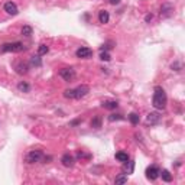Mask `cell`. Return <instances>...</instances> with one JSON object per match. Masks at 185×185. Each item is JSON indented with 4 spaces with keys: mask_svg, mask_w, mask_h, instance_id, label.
I'll return each instance as SVG.
<instances>
[{
    "mask_svg": "<svg viewBox=\"0 0 185 185\" xmlns=\"http://www.w3.org/2000/svg\"><path fill=\"white\" fill-rule=\"evenodd\" d=\"M123 119H124V117L122 116V114H111V116L109 117L110 122H116V120H123Z\"/></svg>",
    "mask_w": 185,
    "mask_h": 185,
    "instance_id": "obj_26",
    "label": "cell"
},
{
    "mask_svg": "<svg viewBox=\"0 0 185 185\" xmlns=\"http://www.w3.org/2000/svg\"><path fill=\"white\" fill-rule=\"evenodd\" d=\"M25 49H26V46H25L22 42L5 43V45H2V48H0L2 52H22V51H25Z\"/></svg>",
    "mask_w": 185,
    "mask_h": 185,
    "instance_id": "obj_2",
    "label": "cell"
},
{
    "mask_svg": "<svg viewBox=\"0 0 185 185\" xmlns=\"http://www.w3.org/2000/svg\"><path fill=\"white\" fill-rule=\"evenodd\" d=\"M116 159L119 162H123V163H126V162L129 161V155L126 152H117L116 153Z\"/></svg>",
    "mask_w": 185,
    "mask_h": 185,
    "instance_id": "obj_17",
    "label": "cell"
},
{
    "mask_svg": "<svg viewBox=\"0 0 185 185\" xmlns=\"http://www.w3.org/2000/svg\"><path fill=\"white\" fill-rule=\"evenodd\" d=\"M16 72L18 74H26L28 72V70H29V66L26 65V64H23V62H19V64H16Z\"/></svg>",
    "mask_w": 185,
    "mask_h": 185,
    "instance_id": "obj_14",
    "label": "cell"
},
{
    "mask_svg": "<svg viewBox=\"0 0 185 185\" xmlns=\"http://www.w3.org/2000/svg\"><path fill=\"white\" fill-rule=\"evenodd\" d=\"M126 163H127V165H126V172H127V175L129 174H132L133 172V168H135V162L133 161H130V162H126Z\"/></svg>",
    "mask_w": 185,
    "mask_h": 185,
    "instance_id": "obj_25",
    "label": "cell"
},
{
    "mask_svg": "<svg viewBox=\"0 0 185 185\" xmlns=\"http://www.w3.org/2000/svg\"><path fill=\"white\" fill-rule=\"evenodd\" d=\"M110 2V5H119L120 3V0H109Z\"/></svg>",
    "mask_w": 185,
    "mask_h": 185,
    "instance_id": "obj_30",
    "label": "cell"
},
{
    "mask_svg": "<svg viewBox=\"0 0 185 185\" xmlns=\"http://www.w3.org/2000/svg\"><path fill=\"white\" fill-rule=\"evenodd\" d=\"M159 172H161V169L158 168V166L152 165V166H149L146 169V178L149 181H155L159 178Z\"/></svg>",
    "mask_w": 185,
    "mask_h": 185,
    "instance_id": "obj_5",
    "label": "cell"
},
{
    "mask_svg": "<svg viewBox=\"0 0 185 185\" xmlns=\"http://www.w3.org/2000/svg\"><path fill=\"white\" fill-rule=\"evenodd\" d=\"M171 68H172V70H175V71H179V70H181V64H179V62H175V64H172V65H171Z\"/></svg>",
    "mask_w": 185,
    "mask_h": 185,
    "instance_id": "obj_28",
    "label": "cell"
},
{
    "mask_svg": "<svg viewBox=\"0 0 185 185\" xmlns=\"http://www.w3.org/2000/svg\"><path fill=\"white\" fill-rule=\"evenodd\" d=\"M77 58H82V59H87V58H90L91 55H93V49H90V48L87 46H81L77 49L75 52Z\"/></svg>",
    "mask_w": 185,
    "mask_h": 185,
    "instance_id": "obj_7",
    "label": "cell"
},
{
    "mask_svg": "<svg viewBox=\"0 0 185 185\" xmlns=\"http://www.w3.org/2000/svg\"><path fill=\"white\" fill-rule=\"evenodd\" d=\"M127 119L132 124H138L139 122H140V117H139V114H136V113H130L127 116Z\"/></svg>",
    "mask_w": 185,
    "mask_h": 185,
    "instance_id": "obj_18",
    "label": "cell"
},
{
    "mask_svg": "<svg viewBox=\"0 0 185 185\" xmlns=\"http://www.w3.org/2000/svg\"><path fill=\"white\" fill-rule=\"evenodd\" d=\"M100 59H101V61H110L109 52H101L100 54Z\"/></svg>",
    "mask_w": 185,
    "mask_h": 185,
    "instance_id": "obj_27",
    "label": "cell"
},
{
    "mask_svg": "<svg viewBox=\"0 0 185 185\" xmlns=\"http://www.w3.org/2000/svg\"><path fill=\"white\" fill-rule=\"evenodd\" d=\"M174 14V6L171 3H163L161 6V16L162 18H171Z\"/></svg>",
    "mask_w": 185,
    "mask_h": 185,
    "instance_id": "obj_9",
    "label": "cell"
},
{
    "mask_svg": "<svg viewBox=\"0 0 185 185\" xmlns=\"http://www.w3.org/2000/svg\"><path fill=\"white\" fill-rule=\"evenodd\" d=\"M64 97H65V99H75V93H74V88H68V90L64 91Z\"/></svg>",
    "mask_w": 185,
    "mask_h": 185,
    "instance_id": "obj_22",
    "label": "cell"
},
{
    "mask_svg": "<svg viewBox=\"0 0 185 185\" xmlns=\"http://www.w3.org/2000/svg\"><path fill=\"white\" fill-rule=\"evenodd\" d=\"M91 127H94V129L101 127V117H100V116H95L94 119L91 120Z\"/></svg>",
    "mask_w": 185,
    "mask_h": 185,
    "instance_id": "obj_20",
    "label": "cell"
},
{
    "mask_svg": "<svg viewBox=\"0 0 185 185\" xmlns=\"http://www.w3.org/2000/svg\"><path fill=\"white\" fill-rule=\"evenodd\" d=\"M43 152L42 151H30V152L26 155V162L28 163H36V162H41L43 159Z\"/></svg>",
    "mask_w": 185,
    "mask_h": 185,
    "instance_id": "obj_3",
    "label": "cell"
},
{
    "mask_svg": "<svg viewBox=\"0 0 185 185\" xmlns=\"http://www.w3.org/2000/svg\"><path fill=\"white\" fill-rule=\"evenodd\" d=\"M48 51H49V48H48L46 45H43V43L38 46V55H39V57H42V55L48 54Z\"/></svg>",
    "mask_w": 185,
    "mask_h": 185,
    "instance_id": "obj_21",
    "label": "cell"
},
{
    "mask_svg": "<svg viewBox=\"0 0 185 185\" xmlns=\"http://www.w3.org/2000/svg\"><path fill=\"white\" fill-rule=\"evenodd\" d=\"M117 101L116 100H104L103 103H101V107H104V109L107 110H114V109H117Z\"/></svg>",
    "mask_w": 185,
    "mask_h": 185,
    "instance_id": "obj_12",
    "label": "cell"
},
{
    "mask_svg": "<svg viewBox=\"0 0 185 185\" xmlns=\"http://www.w3.org/2000/svg\"><path fill=\"white\" fill-rule=\"evenodd\" d=\"M159 176H162V179L165 181V182H171L172 181V175L168 169H163V171L159 172Z\"/></svg>",
    "mask_w": 185,
    "mask_h": 185,
    "instance_id": "obj_16",
    "label": "cell"
},
{
    "mask_svg": "<svg viewBox=\"0 0 185 185\" xmlns=\"http://www.w3.org/2000/svg\"><path fill=\"white\" fill-rule=\"evenodd\" d=\"M22 35H25V36H30V35H32V28L28 26V25L23 26V28H22Z\"/></svg>",
    "mask_w": 185,
    "mask_h": 185,
    "instance_id": "obj_23",
    "label": "cell"
},
{
    "mask_svg": "<svg viewBox=\"0 0 185 185\" xmlns=\"http://www.w3.org/2000/svg\"><path fill=\"white\" fill-rule=\"evenodd\" d=\"M18 90H19L20 93H29V91H30V86H29L26 81H20L19 84H18Z\"/></svg>",
    "mask_w": 185,
    "mask_h": 185,
    "instance_id": "obj_15",
    "label": "cell"
},
{
    "mask_svg": "<svg viewBox=\"0 0 185 185\" xmlns=\"http://www.w3.org/2000/svg\"><path fill=\"white\" fill-rule=\"evenodd\" d=\"M146 122L147 124H158L161 122V116H159V113H149Z\"/></svg>",
    "mask_w": 185,
    "mask_h": 185,
    "instance_id": "obj_11",
    "label": "cell"
},
{
    "mask_svg": "<svg viewBox=\"0 0 185 185\" xmlns=\"http://www.w3.org/2000/svg\"><path fill=\"white\" fill-rule=\"evenodd\" d=\"M74 93H75V99H82L90 93V87L86 86V84H81L77 88H74Z\"/></svg>",
    "mask_w": 185,
    "mask_h": 185,
    "instance_id": "obj_6",
    "label": "cell"
},
{
    "mask_svg": "<svg viewBox=\"0 0 185 185\" xmlns=\"http://www.w3.org/2000/svg\"><path fill=\"white\" fill-rule=\"evenodd\" d=\"M59 77L64 81L70 82V81H72L75 78V70L74 68H62L61 71H59Z\"/></svg>",
    "mask_w": 185,
    "mask_h": 185,
    "instance_id": "obj_4",
    "label": "cell"
},
{
    "mask_svg": "<svg viewBox=\"0 0 185 185\" xmlns=\"http://www.w3.org/2000/svg\"><path fill=\"white\" fill-rule=\"evenodd\" d=\"M168 99H166V93L162 87L156 86L153 90V99H152V106L156 110H163L166 107Z\"/></svg>",
    "mask_w": 185,
    "mask_h": 185,
    "instance_id": "obj_1",
    "label": "cell"
},
{
    "mask_svg": "<svg viewBox=\"0 0 185 185\" xmlns=\"http://www.w3.org/2000/svg\"><path fill=\"white\" fill-rule=\"evenodd\" d=\"M30 64H32V65H35V66H41L42 61H41L39 55H38V57H32V59H30Z\"/></svg>",
    "mask_w": 185,
    "mask_h": 185,
    "instance_id": "obj_24",
    "label": "cell"
},
{
    "mask_svg": "<svg viewBox=\"0 0 185 185\" xmlns=\"http://www.w3.org/2000/svg\"><path fill=\"white\" fill-rule=\"evenodd\" d=\"M61 162H62V165H64V166H66V168H71V166H74V162H75V159H74V156H72V155H70V153H65V155H62Z\"/></svg>",
    "mask_w": 185,
    "mask_h": 185,
    "instance_id": "obj_10",
    "label": "cell"
},
{
    "mask_svg": "<svg viewBox=\"0 0 185 185\" xmlns=\"http://www.w3.org/2000/svg\"><path fill=\"white\" fill-rule=\"evenodd\" d=\"M109 20H110V14L107 10H100V13H99V22L100 23H109Z\"/></svg>",
    "mask_w": 185,
    "mask_h": 185,
    "instance_id": "obj_13",
    "label": "cell"
},
{
    "mask_svg": "<svg viewBox=\"0 0 185 185\" xmlns=\"http://www.w3.org/2000/svg\"><path fill=\"white\" fill-rule=\"evenodd\" d=\"M152 20V14H146L145 16V22H151Z\"/></svg>",
    "mask_w": 185,
    "mask_h": 185,
    "instance_id": "obj_29",
    "label": "cell"
},
{
    "mask_svg": "<svg viewBox=\"0 0 185 185\" xmlns=\"http://www.w3.org/2000/svg\"><path fill=\"white\" fill-rule=\"evenodd\" d=\"M81 120H74V122H71V126H77V124H80Z\"/></svg>",
    "mask_w": 185,
    "mask_h": 185,
    "instance_id": "obj_31",
    "label": "cell"
},
{
    "mask_svg": "<svg viewBox=\"0 0 185 185\" xmlns=\"http://www.w3.org/2000/svg\"><path fill=\"white\" fill-rule=\"evenodd\" d=\"M127 175H124V174H122V175L116 176V179H114V184L116 185H120V184H126L127 182Z\"/></svg>",
    "mask_w": 185,
    "mask_h": 185,
    "instance_id": "obj_19",
    "label": "cell"
},
{
    "mask_svg": "<svg viewBox=\"0 0 185 185\" xmlns=\"http://www.w3.org/2000/svg\"><path fill=\"white\" fill-rule=\"evenodd\" d=\"M3 9H5L6 13L12 14V16H16V14L19 13V9H18L16 3H13V2H6L5 6H3Z\"/></svg>",
    "mask_w": 185,
    "mask_h": 185,
    "instance_id": "obj_8",
    "label": "cell"
}]
</instances>
